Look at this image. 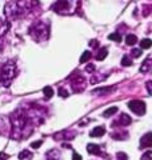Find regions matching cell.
<instances>
[{
  "label": "cell",
  "mask_w": 152,
  "mask_h": 160,
  "mask_svg": "<svg viewBox=\"0 0 152 160\" xmlns=\"http://www.w3.org/2000/svg\"><path fill=\"white\" fill-rule=\"evenodd\" d=\"M16 76V64L13 62H6L0 67V83L8 87L13 78Z\"/></svg>",
  "instance_id": "obj_1"
},
{
  "label": "cell",
  "mask_w": 152,
  "mask_h": 160,
  "mask_svg": "<svg viewBox=\"0 0 152 160\" xmlns=\"http://www.w3.org/2000/svg\"><path fill=\"white\" fill-rule=\"evenodd\" d=\"M29 35H31L32 39H35L36 42L44 40L48 38V27L42 22H36L29 28Z\"/></svg>",
  "instance_id": "obj_2"
},
{
  "label": "cell",
  "mask_w": 152,
  "mask_h": 160,
  "mask_svg": "<svg viewBox=\"0 0 152 160\" xmlns=\"http://www.w3.org/2000/svg\"><path fill=\"white\" fill-rule=\"evenodd\" d=\"M23 3H7L6 4V15L8 20H16L23 15V9H22Z\"/></svg>",
  "instance_id": "obj_3"
},
{
  "label": "cell",
  "mask_w": 152,
  "mask_h": 160,
  "mask_svg": "<svg viewBox=\"0 0 152 160\" xmlns=\"http://www.w3.org/2000/svg\"><path fill=\"white\" fill-rule=\"evenodd\" d=\"M128 107L136 115H143L145 112V104L143 102H140V100H132V102H129Z\"/></svg>",
  "instance_id": "obj_4"
},
{
  "label": "cell",
  "mask_w": 152,
  "mask_h": 160,
  "mask_svg": "<svg viewBox=\"0 0 152 160\" xmlns=\"http://www.w3.org/2000/svg\"><path fill=\"white\" fill-rule=\"evenodd\" d=\"M140 146L143 147V148H149V147H152V133H151V132L145 133L144 136L140 139Z\"/></svg>",
  "instance_id": "obj_5"
},
{
  "label": "cell",
  "mask_w": 152,
  "mask_h": 160,
  "mask_svg": "<svg viewBox=\"0 0 152 160\" xmlns=\"http://www.w3.org/2000/svg\"><path fill=\"white\" fill-rule=\"evenodd\" d=\"M104 133H105V128L103 126H100V127H96L95 129H92V131L89 132V136L91 138H100V136H103Z\"/></svg>",
  "instance_id": "obj_6"
},
{
  "label": "cell",
  "mask_w": 152,
  "mask_h": 160,
  "mask_svg": "<svg viewBox=\"0 0 152 160\" xmlns=\"http://www.w3.org/2000/svg\"><path fill=\"white\" fill-rule=\"evenodd\" d=\"M8 29H9V23L7 22V20L0 19V38L4 36V35L7 33Z\"/></svg>",
  "instance_id": "obj_7"
},
{
  "label": "cell",
  "mask_w": 152,
  "mask_h": 160,
  "mask_svg": "<svg viewBox=\"0 0 152 160\" xmlns=\"http://www.w3.org/2000/svg\"><path fill=\"white\" fill-rule=\"evenodd\" d=\"M87 151H88V153H92V155H103V153H101L100 147L96 146V144H88Z\"/></svg>",
  "instance_id": "obj_8"
},
{
  "label": "cell",
  "mask_w": 152,
  "mask_h": 160,
  "mask_svg": "<svg viewBox=\"0 0 152 160\" xmlns=\"http://www.w3.org/2000/svg\"><path fill=\"white\" fill-rule=\"evenodd\" d=\"M119 122H120L121 126H128V124H131V122H132V119H131V118L128 116V115L123 113V115H121V116H120Z\"/></svg>",
  "instance_id": "obj_9"
},
{
  "label": "cell",
  "mask_w": 152,
  "mask_h": 160,
  "mask_svg": "<svg viewBox=\"0 0 152 160\" xmlns=\"http://www.w3.org/2000/svg\"><path fill=\"white\" fill-rule=\"evenodd\" d=\"M140 47L143 48V49H148L152 47V40L151 39H143L140 42Z\"/></svg>",
  "instance_id": "obj_10"
},
{
  "label": "cell",
  "mask_w": 152,
  "mask_h": 160,
  "mask_svg": "<svg viewBox=\"0 0 152 160\" xmlns=\"http://www.w3.org/2000/svg\"><path fill=\"white\" fill-rule=\"evenodd\" d=\"M116 112H118V107H111V108L107 109V111L103 112V116L104 118H109V116H112V115H115Z\"/></svg>",
  "instance_id": "obj_11"
},
{
  "label": "cell",
  "mask_w": 152,
  "mask_h": 160,
  "mask_svg": "<svg viewBox=\"0 0 152 160\" xmlns=\"http://www.w3.org/2000/svg\"><path fill=\"white\" fill-rule=\"evenodd\" d=\"M107 55H108V52H107V48H101L100 51L98 52V55H96V60H104Z\"/></svg>",
  "instance_id": "obj_12"
},
{
  "label": "cell",
  "mask_w": 152,
  "mask_h": 160,
  "mask_svg": "<svg viewBox=\"0 0 152 160\" xmlns=\"http://www.w3.org/2000/svg\"><path fill=\"white\" fill-rule=\"evenodd\" d=\"M136 42H138V38H136L135 35H128V36L125 38V43L128 44V46H134Z\"/></svg>",
  "instance_id": "obj_13"
},
{
  "label": "cell",
  "mask_w": 152,
  "mask_h": 160,
  "mask_svg": "<svg viewBox=\"0 0 152 160\" xmlns=\"http://www.w3.org/2000/svg\"><path fill=\"white\" fill-rule=\"evenodd\" d=\"M43 92L45 95V99H51V98H52V95H53V89L51 87H44Z\"/></svg>",
  "instance_id": "obj_14"
},
{
  "label": "cell",
  "mask_w": 152,
  "mask_h": 160,
  "mask_svg": "<svg viewBox=\"0 0 152 160\" xmlns=\"http://www.w3.org/2000/svg\"><path fill=\"white\" fill-rule=\"evenodd\" d=\"M151 64H152V63H151V59H147L145 62H144V64H143V66H141L140 71H141V72H147V71H148V69H149Z\"/></svg>",
  "instance_id": "obj_15"
},
{
  "label": "cell",
  "mask_w": 152,
  "mask_h": 160,
  "mask_svg": "<svg viewBox=\"0 0 152 160\" xmlns=\"http://www.w3.org/2000/svg\"><path fill=\"white\" fill-rule=\"evenodd\" d=\"M108 39L109 40H115V42H121V35L118 33V32L111 33V35H108Z\"/></svg>",
  "instance_id": "obj_16"
},
{
  "label": "cell",
  "mask_w": 152,
  "mask_h": 160,
  "mask_svg": "<svg viewBox=\"0 0 152 160\" xmlns=\"http://www.w3.org/2000/svg\"><path fill=\"white\" fill-rule=\"evenodd\" d=\"M121 64H123L124 67H129L131 64H132V60H131L128 56H123V59H121Z\"/></svg>",
  "instance_id": "obj_17"
},
{
  "label": "cell",
  "mask_w": 152,
  "mask_h": 160,
  "mask_svg": "<svg viewBox=\"0 0 152 160\" xmlns=\"http://www.w3.org/2000/svg\"><path fill=\"white\" fill-rule=\"evenodd\" d=\"M88 59H91V52H88V51H85L84 53H83V56L80 58V63H85Z\"/></svg>",
  "instance_id": "obj_18"
},
{
  "label": "cell",
  "mask_w": 152,
  "mask_h": 160,
  "mask_svg": "<svg viewBox=\"0 0 152 160\" xmlns=\"http://www.w3.org/2000/svg\"><path fill=\"white\" fill-rule=\"evenodd\" d=\"M141 160H152V151L145 152L143 156H141Z\"/></svg>",
  "instance_id": "obj_19"
},
{
  "label": "cell",
  "mask_w": 152,
  "mask_h": 160,
  "mask_svg": "<svg viewBox=\"0 0 152 160\" xmlns=\"http://www.w3.org/2000/svg\"><path fill=\"white\" fill-rule=\"evenodd\" d=\"M27 156H32L29 151H23V152L19 153V159H24V158H27Z\"/></svg>",
  "instance_id": "obj_20"
},
{
  "label": "cell",
  "mask_w": 152,
  "mask_h": 160,
  "mask_svg": "<svg viewBox=\"0 0 152 160\" xmlns=\"http://www.w3.org/2000/svg\"><path fill=\"white\" fill-rule=\"evenodd\" d=\"M59 95H60V96H62V98H67V96H68V92L65 91V89L60 88V89H59Z\"/></svg>",
  "instance_id": "obj_21"
},
{
  "label": "cell",
  "mask_w": 152,
  "mask_h": 160,
  "mask_svg": "<svg viewBox=\"0 0 152 160\" xmlns=\"http://www.w3.org/2000/svg\"><path fill=\"white\" fill-rule=\"evenodd\" d=\"M131 55H132L134 58H139L140 55H141V51H140V49H134L132 53H131Z\"/></svg>",
  "instance_id": "obj_22"
},
{
  "label": "cell",
  "mask_w": 152,
  "mask_h": 160,
  "mask_svg": "<svg viewBox=\"0 0 152 160\" xmlns=\"http://www.w3.org/2000/svg\"><path fill=\"white\" fill-rule=\"evenodd\" d=\"M118 158L119 160H127V155L124 152H118Z\"/></svg>",
  "instance_id": "obj_23"
},
{
  "label": "cell",
  "mask_w": 152,
  "mask_h": 160,
  "mask_svg": "<svg viewBox=\"0 0 152 160\" xmlns=\"http://www.w3.org/2000/svg\"><path fill=\"white\" fill-rule=\"evenodd\" d=\"M147 89H148V93L149 95H152V82H147Z\"/></svg>",
  "instance_id": "obj_24"
},
{
  "label": "cell",
  "mask_w": 152,
  "mask_h": 160,
  "mask_svg": "<svg viewBox=\"0 0 152 160\" xmlns=\"http://www.w3.org/2000/svg\"><path fill=\"white\" fill-rule=\"evenodd\" d=\"M42 143H43L42 140H39V142H35V143H32V144H31V147H32V148H38L39 146H42Z\"/></svg>",
  "instance_id": "obj_25"
},
{
  "label": "cell",
  "mask_w": 152,
  "mask_h": 160,
  "mask_svg": "<svg viewBox=\"0 0 152 160\" xmlns=\"http://www.w3.org/2000/svg\"><path fill=\"white\" fill-rule=\"evenodd\" d=\"M89 46H91V47H94V48H96V47L99 46L98 40H91V42H89Z\"/></svg>",
  "instance_id": "obj_26"
},
{
  "label": "cell",
  "mask_w": 152,
  "mask_h": 160,
  "mask_svg": "<svg viewBox=\"0 0 152 160\" xmlns=\"http://www.w3.org/2000/svg\"><path fill=\"white\" fill-rule=\"evenodd\" d=\"M72 160H82V156H80L79 153L73 152V156H72Z\"/></svg>",
  "instance_id": "obj_27"
},
{
  "label": "cell",
  "mask_w": 152,
  "mask_h": 160,
  "mask_svg": "<svg viewBox=\"0 0 152 160\" xmlns=\"http://www.w3.org/2000/svg\"><path fill=\"white\" fill-rule=\"evenodd\" d=\"M94 69H95V67L92 66V64H89V66H87V71H88V72H92Z\"/></svg>",
  "instance_id": "obj_28"
}]
</instances>
